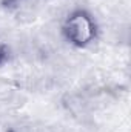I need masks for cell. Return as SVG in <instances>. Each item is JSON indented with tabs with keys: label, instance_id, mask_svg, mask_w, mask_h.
Here are the masks:
<instances>
[{
	"label": "cell",
	"instance_id": "cell-2",
	"mask_svg": "<svg viewBox=\"0 0 131 132\" xmlns=\"http://www.w3.org/2000/svg\"><path fill=\"white\" fill-rule=\"evenodd\" d=\"M6 60H8V49H6V46L0 45V65H3Z\"/></svg>",
	"mask_w": 131,
	"mask_h": 132
},
{
	"label": "cell",
	"instance_id": "cell-1",
	"mask_svg": "<svg viewBox=\"0 0 131 132\" xmlns=\"http://www.w3.org/2000/svg\"><path fill=\"white\" fill-rule=\"evenodd\" d=\"M60 32L72 48L85 49L97 40L99 25L90 11L76 8L63 19Z\"/></svg>",
	"mask_w": 131,
	"mask_h": 132
}]
</instances>
